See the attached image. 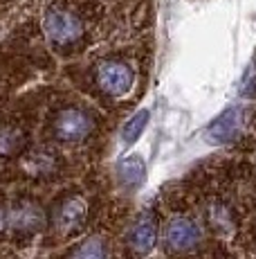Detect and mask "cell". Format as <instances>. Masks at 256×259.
<instances>
[{"label": "cell", "instance_id": "1", "mask_svg": "<svg viewBox=\"0 0 256 259\" xmlns=\"http://www.w3.org/2000/svg\"><path fill=\"white\" fill-rule=\"evenodd\" d=\"M95 81L106 95L110 97H124L133 91V83H135V74H133L131 66L124 61H117V59H108L101 61L95 70Z\"/></svg>", "mask_w": 256, "mask_h": 259}, {"label": "cell", "instance_id": "2", "mask_svg": "<svg viewBox=\"0 0 256 259\" xmlns=\"http://www.w3.org/2000/svg\"><path fill=\"white\" fill-rule=\"evenodd\" d=\"M92 128H95V119H92V115L86 113L83 108H77V106L63 108V111L54 117V124H52L54 136H56L61 142H70V144L86 140V138L92 133Z\"/></svg>", "mask_w": 256, "mask_h": 259}, {"label": "cell", "instance_id": "3", "mask_svg": "<svg viewBox=\"0 0 256 259\" xmlns=\"http://www.w3.org/2000/svg\"><path fill=\"white\" fill-rule=\"evenodd\" d=\"M45 34L56 46H72V43H77L81 38L83 23L70 9L52 7L45 14Z\"/></svg>", "mask_w": 256, "mask_h": 259}, {"label": "cell", "instance_id": "4", "mask_svg": "<svg viewBox=\"0 0 256 259\" xmlns=\"http://www.w3.org/2000/svg\"><path fill=\"white\" fill-rule=\"evenodd\" d=\"M126 243L135 255H146L153 250L157 243V217L153 210H144L137 214L133 226L128 228Z\"/></svg>", "mask_w": 256, "mask_h": 259}, {"label": "cell", "instance_id": "5", "mask_svg": "<svg viewBox=\"0 0 256 259\" xmlns=\"http://www.w3.org/2000/svg\"><path fill=\"white\" fill-rule=\"evenodd\" d=\"M166 246L173 252H191L203 239L198 223L189 217H173L166 226Z\"/></svg>", "mask_w": 256, "mask_h": 259}, {"label": "cell", "instance_id": "6", "mask_svg": "<svg viewBox=\"0 0 256 259\" xmlns=\"http://www.w3.org/2000/svg\"><path fill=\"white\" fill-rule=\"evenodd\" d=\"M243 126H245V111L234 106V108H227L223 115L216 117L207 126L205 136L207 140L214 144H227V142L238 140V136L243 133Z\"/></svg>", "mask_w": 256, "mask_h": 259}, {"label": "cell", "instance_id": "7", "mask_svg": "<svg viewBox=\"0 0 256 259\" xmlns=\"http://www.w3.org/2000/svg\"><path fill=\"white\" fill-rule=\"evenodd\" d=\"M88 217V205L83 198L70 196L61 203L52 214V228L61 235H70V232L79 230Z\"/></svg>", "mask_w": 256, "mask_h": 259}, {"label": "cell", "instance_id": "8", "mask_svg": "<svg viewBox=\"0 0 256 259\" xmlns=\"http://www.w3.org/2000/svg\"><path fill=\"white\" fill-rule=\"evenodd\" d=\"M7 226L18 232H36L43 226V212L34 201H18L7 207Z\"/></svg>", "mask_w": 256, "mask_h": 259}, {"label": "cell", "instance_id": "9", "mask_svg": "<svg viewBox=\"0 0 256 259\" xmlns=\"http://www.w3.org/2000/svg\"><path fill=\"white\" fill-rule=\"evenodd\" d=\"M117 176H119L121 185L126 187H140L146 178V165L140 156H128L124 160H119L117 165Z\"/></svg>", "mask_w": 256, "mask_h": 259}, {"label": "cell", "instance_id": "10", "mask_svg": "<svg viewBox=\"0 0 256 259\" xmlns=\"http://www.w3.org/2000/svg\"><path fill=\"white\" fill-rule=\"evenodd\" d=\"M207 223L214 232L218 235H229L234 230V214L225 203L220 201H211L207 205Z\"/></svg>", "mask_w": 256, "mask_h": 259}, {"label": "cell", "instance_id": "11", "mask_svg": "<svg viewBox=\"0 0 256 259\" xmlns=\"http://www.w3.org/2000/svg\"><path fill=\"white\" fill-rule=\"evenodd\" d=\"M25 144V133L16 126H3L0 128V158L16 156Z\"/></svg>", "mask_w": 256, "mask_h": 259}, {"label": "cell", "instance_id": "12", "mask_svg": "<svg viewBox=\"0 0 256 259\" xmlns=\"http://www.w3.org/2000/svg\"><path fill=\"white\" fill-rule=\"evenodd\" d=\"M68 259H108V248L99 237H92L72 248Z\"/></svg>", "mask_w": 256, "mask_h": 259}, {"label": "cell", "instance_id": "13", "mask_svg": "<svg viewBox=\"0 0 256 259\" xmlns=\"http://www.w3.org/2000/svg\"><path fill=\"white\" fill-rule=\"evenodd\" d=\"M25 169H29L32 174H38V176H45V174H52L56 169V158L45 149H36L27 156Z\"/></svg>", "mask_w": 256, "mask_h": 259}, {"label": "cell", "instance_id": "14", "mask_svg": "<svg viewBox=\"0 0 256 259\" xmlns=\"http://www.w3.org/2000/svg\"><path fill=\"white\" fill-rule=\"evenodd\" d=\"M149 117H151L149 111H140V113H135V115L128 119V124L124 126V133H121V138H124L126 144H133L137 138L142 136V133H144L146 124H149Z\"/></svg>", "mask_w": 256, "mask_h": 259}, {"label": "cell", "instance_id": "15", "mask_svg": "<svg viewBox=\"0 0 256 259\" xmlns=\"http://www.w3.org/2000/svg\"><path fill=\"white\" fill-rule=\"evenodd\" d=\"M3 228H7V207L0 205V230Z\"/></svg>", "mask_w": 256, "mask_h": 259}]
</instances>
